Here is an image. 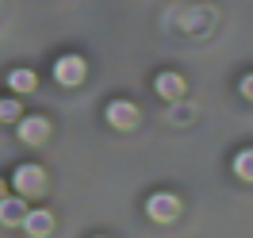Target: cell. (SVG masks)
Returning <instances> with one entry per match:
<instances>
[{
	"label": "cell",
	"mask_w": 253,
	"mask_h": 238,
	"mask_svg": "<svg viewBox=\"0 0 253 238\" xmlns=\"http://www.w3.org/2000/svg\"><path fill=\"white\" fill-rule=\"evenodd\" d=\"M12 185H16L19 196H42L46 192V173H42V165H19Z\"/></svg>",
	"instance_id": "1"
},
{
	"label": "cell",
	"mask_w": 253,
	"mask_h": 238,
	"mask_svg": "<svg viewBox=\"0 0 253 238\" xmlns=\"http://www.w3.org/2000/svg\"><path fill=\"white\" fill-rule=\"evenodd\" d=\"M54 81L65 85V89H73L84 81V58L81 54H62L58 62H54Z\"/></svg>",
	"instance_id": "2"
},
{
	"label": "cell",
	"mask_w": 253,
	"mask_h": 238,
	"mask_svg": "<svg viewBox=\"0 0 253 238\" xmlns=\"http://www.w3.org/2000/svg\"><path fill=\"white\" fill-rule=\"evenodd\" d=\"M146 215L154 223H173L180 215V200L169 196V192H158V196H150V204H146Z\"/></svg>",
	"instance_id": "3"
},
{
	"label": "cell",
	"mask_w": 253,
	"mask_h": 238,
	"mask_svg": "<svg viewBox=\"0 0 253 238\" xmlns=\"http://www.w3.org/2000/svg\"><path fill=\"white\" fill-rule=\"evenodd\" d=\"M46 135H50V119H42V115H19V139L27 146L46 143Z\"/></svg>",
	"instance_id": "4"
},
{
	"label": "cell",
	"mask_w": 253,
	"mask_h": 238,
	"mask_svg": "<svg viewBox=\"0 0 253 238\" xmlns=\"http://www.w3.org/2000/svg\"><path fill=\"white\" fill-rule=\"evenodd\" d=\"M108 123L115 131H130L134 123H138V108L126 104V100H111V104H108Z\"/></svg>",
	"instance_id": "5"
},
{
	"label": "cell",
	"mask_w": 253,
	"mask_h": 238,
	"mask_svg": "<svg viewBox=\"0 0 253 238\" xmlns=\"http://www.w3.org/2000/svg\"><path fill=\"white\" fill-rule=\"evenodd\" d=\"M23 231H27V235H35V238H42V235H50V231H54V215H50L46 207H39V211H27V215H23Z\"/></svg>",
	"instance_id": "6"
},
{
	"label": "cell",
	"mask_w": 253,
	"mask_h": 238,
	"mask_svg": "<svg viewBox=\"0 0 253 238\" xmlns=\"http://www.w3.org/2000/svg\"><path fill=\"white\" fill-rule=\"evenodd\" d=\"M154 89H158L161 100H180V96H184V77H180V73H158Z\"/></svg>",
	"instance_id": "7"
},
{
	"label": "cell",
	"mask_w": 253,
	"mask_h": 238,
	"mask_svg": "<svg viewBox=\"0 0 253 238\" xmlns=\"http://www.w3.org/2000/svg\"><path fill=\"white\" fill-rule=\"evenodd\" d=\"M27 215V207H23V200H16V196H0V223H19Z\"/></svg>",
	"instance_id": "8"
},
{
	"label": "cell",
	"mask_w": 253,
	"mask_h": 238,
	"mask_svg": "<svg viewBox=\"0 0 253 238\" xmlns=\"http://www.w3.org/2000/svg\"><path fill=\"white\" fill-rule=\"evenodd\" d=\"M8 85H12L16 93H31L35 89V73L31 69H16V73H8Z\"/></svg>",
	"instance_id": "9"
},
{
	"label": "cell",
	"mask_w": 253,
	"mask_h": 238,
	"mask_svg": "<svg viewBox=\"0 0 253 238\" xmlns=\"http://www.w3.org/2000/svg\"><path fill=\"white\" fill-rule=\"evenodd\" d=\"M234 173L242 177V181H253V150H242L234 158Z\"/></svg>",
	"instance_id": "10"
},
{
	"label": "cell",
	"mask_w": 253,
	"mask_h": 238,
	"mask_svg": "<svg viewBox=\"0 0 253 238\" xmlns=\"http://www.w3.org/2000/svg\"><path fill=\"white\" fill-rule=\"evenodd\" d=\"M19 115H23V111H19L16 100H0V119H8V123H12V119H19Z\"/></svg>",
	"instance_id": "11"
},
{
	"label": "cell",
	"mask_w": 253,
	"mask_h": 238,
	"mask_svg": "<svg viewBox=\"0 0 253 238\" xmlns=\"http://www.w3.org/2000/svg\"><path fill=\"white\" fill-rule=\"evenodd\" d=\"M242 96H246V100H253V73L242 81Z\"/></svg>",
	"instance_id": "12"
},
{
	"label": "cell",
	"mask_w": 253,
	"mask_h": 238,
	"mask_svg": "<svg viewBox=\"0 0 253 238\" xmlns=\"http://www.w3.org/2000/svg\"><path fill=\"white\" fill-rule=\"evenodd\" d=\"M4 192H8V185H4V181H0V196H4Z\"/></svg>",
	"instance_id": "13"
}]
</instances>
